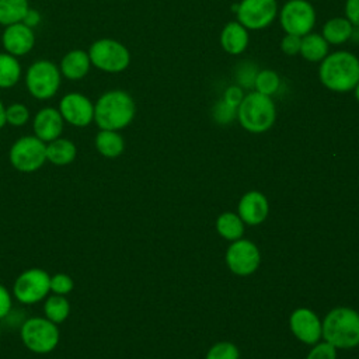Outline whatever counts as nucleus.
<instances>
[{
    "label": "nucleus",
    "mask_w": 359,
    "mask_h": 359,
    "mask_svg": "<svg viewBox=\"0 0 359 359\" xmlns=\"http://www.w3.org/2000/svg\"><path fill=\"white\" fill-rule=\"evenodd\" d=\"M293 334L307 344H314L321 335V325L317 316L307 309H297L290 317Z\"/></svg>",
    "instance_id": "obj_16"
},
{
    "label": "nucleus",
    "mask_w": 359,
    "mask_h": 359,
    "mask_svg": "<svg viewBox=\"0 0 359 359\" xmlns=\"http://www.w3.org/2000/svg\"><path fill=\"white\" fill-rule=\"evenodd\" d=\"M237 116L244 129L254 133L265 132L275 122V104L269 95L252 91L241 100Z\"/></svg>",
    "instance_id": "obj_3"
},
{
    "label": "nucleus",
    "mask_w": 359,
    "mask_h": 359,
    "mask_svg": "<svg viewBox=\"0 0 359 359\" xmlns=\"http://www.w3.org/2000/svg\"><path fill=\"white\" fill-rule=\"evenodd\" d=\"M90 56L88 52L81 49H74L67 52L60 62V72L69 80H80L90 70Z\"/></svg>",
    "instance_id": "obj_18"
},
{
    "label": "nucleus",
    "mask_w": 359,
    "mask_h": 359,
    "mask_svg": "<svg viewBox=\"0 0 359 359\" xmlns=\"http://www.w3.org/2000/svg\"><path fill=\"white\" fill-rule=\"evenodd\" d=\"M49 287H50V292H52L53 294L66 296V294H69V293L73 290L74 282H73V279H72L70 275L63 273V272H59V273L50 275Z\"/></svg>",
    "instance_id": "obj_29"
},
{
    "label": "nucleus",
    "mask_w": 359,
    "mask_h": 359,
    "mask_svg": "<svg viewBox=\"0 0 359 359\" xmlns=\"http://www.w3.org/2000/svg\"><path fill=\"white\" fill-rule=\"evenodd\" d=\"M59 112L67 123L84 128L94 121V104L83 94H66L59 104Z\"/></svg>",
    "instance_id": "obj_12"
},
{
    "label": "nucleus",
    "mask_w": 359,
    "mask_h": 359,
    "mask_svg": "<svg viewBox=\"0 0 359 359\" xmlns=\"http://www.w3.org/2000/svg\"><path fill=\"white\" fill-rule=\"evenodd\" d=\"M353 32V25L341 17L328 20L323 27V38L332 45H339L346 42Z\"/></svg>",
    "instance_id": "obj_22"
},
{
    "label": "nucleus",
    "mask_w": 359,
    "mask_h": 359,
    "mask_svg": "<svg viewBox=\"0 0 359 359\" xmlns=\"http://www.w3.org/2000/svg\"><path fill=\"white\" fill-rule=\"evenodd\" d=\"M20 337L27 349L34 353L45 355L52 352L60 339L57 324L46 317H29L20 328Z\"/></svg>",
    "instance_id": "obj_5"
},
{
    "label": "nucleus",
    "mask_w": 359,
    "mask_h": 359,
    "mask_svg": "<svg viewBox=\"0 0 359 359\" xmlns=\"http://www.w3.org/2000/svg\"><path fill=\"white\" fill-rule=\"evenodd\" d=\"M244 98V94H243V90L237 86H233V87H229L224 93V97H223V101H226L227 104L233 105V107H238L241 100Z\"/></svg>",
    "instance_id": "obj_38"
},
{
    "label": "nucleus",
    "mask_w": 359,
    "mask_h": 359,
    "mask_svg": "<svg viewBox=\"0 0 359 359\" xmlns=\"http://www.w3.org/2000/svg\"><path fill=\"white\" fill-rule=\"evenodd\" d=\"M237 114V108L227 104L226 101H219L213 109V116L220 123H227L234 119Z\"/></svg>",
    "instance_id": "obj_32"
},
{
    "label": "nucleus",
    "mask_w": 359,
    "mask_h": 359,
    "mask_svg": "<svg viewBox=\"0 0 359 359\" xmlns=\"http://www.w3.org/2000/svg\"><path fill=\"white\" fill-rule=\"evenodd\" d=\"M77 149L76 144L63 137H57L52 142L46 143V161L55 164V165H67L73 163L76 158Z\"/></svg>",
    "instance_id": "obj_20"
},
{
    "label": "nucleus",
    "mask_w": 359,
    "mask_h": 359,
    "mask_svg": "<svg viewBox=\"0 0 359 359\" xmlns=\"http://www.w3.org/2000/svg\"><path fill=\"white\" fill-rule=\"evenodd\" d=\"M43 314L55 324H62L70 314V303L66 296L50 294L45 299Z\"/></svg>",
    "instance_id": "obj_24"
},
{
    "label": "nucleus",
    "mask_w": 359,
    "mask_h": 359,
    "mask_svg": "<svg viewBox=\"0 0 359 359\" xmlns=\"http://www.w3.org/2000/svg\"><path fill=\"white\" fill-rule=\"evenodd\" d=\"M279 84H280L279 76L273 70H268V69L257 73L254 80L255 90L265 95H271L276 93L279 88Z\"/></svg>",
    "instance_id": "obj_28"
},
{
    "label": "nucleus",
    "mask_w": 359,
    "mask_h": 359,
    "mask_svg": "<svg viewBox=\"0 0 359 359\" xmlns=\"http://www.w3.org/2000/svg\"><path fill=\"white\" fill-rule=\"evenodd\" d=\"M39 21H41V14L36 10H34V8H28V11H27V14H25V17L22 18L21 22H24L25 25L34 28V27H36L39 24Z\"/></svg>",
    "instance_id": "obj_39"
},
{
    "label": "nucleus",
    "mask_w": 359,
    "mask_h": 359,
    "mask_svg": "<svg viewBox=\"0 0 359 359\" xmlns=\"http://www.w3.org/2000/svg\"><path fill=\"white\" fill-rule=\"evenodd\" d=\"M280 25L286 34L304 36L316 22V13L307 0H289L280 10Z\"/></svg>",
    "instance_id": "obj_10"
},
{
    "label": "nucleus",
    "mask_w": 359,
    "mask_h": 359,
    "mask_svg": "<svg viewBox=\"0 0 359 359\" xmlns=\"http://www.w3.org/2000/svg\"><path fill=\"white\" fill-rule=\"evenodd\" d=\"M321 331L332 346H355L359 344V314L351 309H335L325 317Z\"/></svg>",
    "instance_id": "obj_4"
},
{
    "label": "nucleus",
    "mask_w": 359,
    "mask_h": 359,
    "mask_svg": "<svg viewBox=\"0 0 359 359\" xmlns=\"http://www.w3.org/2000/svg\"><path fill=\"white\" fill-rule=\"evenodd\" d=\"M237 21L250 29L268 27L276 17L275 0H241L237 8Z\"/></svg>",
    "instance_id": "obj_11"
},
{
    "label": "nucleus",
    "mask_w": 359,
    "mask_h": 359,
    "mask_svg": "<svg viewBox=\"0 0 359 359\" xmlns=\"http://www.w3.org/2000/svg\"><path fill=\"white\" fill-rule=\"evenodd\" d=\"M226 261L229 268L237 275H250L259 264V254L257 247L247 241H236L227 250Z\"/></svg>",
    "instance_id": "obj_13"
},
{
    "label": "nucleus",
    "mask_w": 359,
    "mask_h": 359,
    "mask_svg": "<svg viewBox=\"0 0 359 359\" xmlns=\"http://www.w3.org/2000/svg\"><path fill=\"white\" fill-rule=\"evenodd\" d=\"M318 74L328 90L348 93L359 83V59L351 52H334L321 60Z\"/></svg>",
    "instance_id": "obj_1"
},
{
    "label": "nucleus",
    "mask_w": 359,
    "mask_h": 359,
    "mask_svg": "<svg viewBox=\"0 0 359 359\" xmlns=\"http://www.w3.org/2000/svg\"><path fill=\"white\" fill-rule=\"evenodd\" d=\"M6 123H7V122H6V108H4L3 102L0 101V129H1Z\"/></svg>",
    "instance_id": "obj_40"
},
{
    "label": "nucleus",
    "mask_w": 359,
    "mask_h": 359,
    "mask_svg": "<svg viewBox=\"0 0 359 359\" xmlns=\"http://www.w3.org/2000/svg\"><path fill=\"white\" fill-rule=\"evenodd\" d=\"M307 359H335V349L331 344H320L310 353Z\"/></svg>",
    "instance_id": "obj_34"
},
{
    "label": "nucleus",
    "mask_w": 359,
    "mask_h": 359,
    "mask_svg": "<svg viewBox=\"0 0 359 359\" xmlns=\"http://www.w3.org/2000/svg\"><path fill=\"white\" fill-rule=\"evenodd\" d=\"M29 119V111L22 104H11L6 108V122L13 126H22Z\"/></svg>",
    "instance_id": "obj_30"
},
{
    "label": "nucleus",
    "mask_w": 359,
    "mask_h": 359,
    "mask_svg": "<svg viewBox=\"0 0 359 359\" xmlns=\"http://www.w3.org/2000/svg\"><path fill=\"white\" fill-rule=\"evenodd\" d=\"M255 69L252 65H243V67L238 70L237 73V79H238V83L243 86V87H251L254 86V80H255Z\"/></svg>",
    "instance_id": "obj_35"
},
{
    "label": "nucleus",
    "mask_w": 359,
    "mask_h": 359,
    "mask_svg": "<svg viewBox=\"0 0 359 359\" xmlns=\"http://www.w3.org/2000/svg\"><path fill=\"white\" fill-rule=\"evenodd\" d=\"M28 8V0H0V24L7 27L21 22Z\"/></svg>",
    "instance_id": "obj_25"
},
{
    "label": "nucleus",
    "mask_w": 359,
    "mask_h": 359,
    "mask_svg": "<svg viewBox=\"0 0 359 359\" xmlns=\"http://www.w3.org/2000/svg\"><path fill=\"white\" fill-rule=\"evenodd\" d=\"M1 39L4 49L13 56H22L28 53L35 43V35L32 28L25 25L24 22L7 25Z\"/></svg>",
    "instance_id": "obj_14"
},
{
    "label": "nucleus",
    "mask_w": 359,
    "mask_h": 359,
    "mask_svg": "<svg viewBox=\"0 0 359 359\" xmlns=\"http://www.w3.org/2000/svg\"><path fill=\"white\" fill-rule=\"evenodd\" d=\"M135 112L133 98L122 90L107 91L94 104V121L105 130L123 129L132 122Z\"/></svg>",
    "instance_id": "obj_2"
},
{
    "label": "nucleus",
    "mask_w": 359,
    "mask_h": 359,
    "mask_svg": "<svg viewBox=\"0 0 359 359\" xmlns=\"http://www.w3.org/2000/svg\"><path fill=\"white\" fill-rule=\"evenodd\" d=\"M206 359H238V351L233 344L222 342L209 351Z\"/></svg>",
    "instance_id": "obj_31"
},
{
    "label": "nucleus",
    "mask_w": 359,
    "mask_h": 359,
    "mask_svg": "<svg viewBox=\"0 0 359 359\" xmlns=\"http://www.w3.org/2000/svg\"><path fill=\"white\" fill-rule=\"evenodd\" d=\"M11 165L20 172H34L46 161V143L35 135L17 139L8 153Z\"/></svg>",
    "instance_id": "obj_7"
},
{
    "label": "nucleus",
    "mask_w": 359,
    "mask_h": 359,
    "mask_svg": "<svg viewBox=\"0 0 359 359\" xmlns=\"http://www.w3.org/2000/svg\"><path fill=\"white\" fill-rule=\"evenodd\" d=\"M355 95H356V100L359 101V83H358L356 87H355Z\"/></svg>",
    "instance_id": "obj_41"
},
{
    "label": "nucleus",
    "mask_w": 359,
    "mask_h": 359,
    "mask_svg": "<svg viewBox=\"0 0 359 359\" xmlns=\"http://www.w3.org/2000/svg\"><path fill=\"white\" fill-rule=\"evenodd\" d=\"M95 149L101 156L107 158H115L122 154L125 143L118 130L101 129L95 136Z\"/></svg>",
    "instance_id": "obj_21"
},
{
    "label": "nucleus",
    "mask_w": 359,
    "mask_h": 359,
    "mask_svg": "<svg viewBox=\"0 0 359 359\" xmlns=\"http://www.w3.org/2000/svg\"><path fill=\"white\" fill-rule=\"evenodd\" d=\"M238 212L244 222L250 224L261 223L268 213V203L265 196L259 192H248L243 196L238 205Z\"/></svg>",
    "instance_id": "obj_17"
},
{
    "label": "nucleus",
    "mask_w": 359,
    "mask_h": 359,
    "mask_svg": "<svg viewBox=\"0 0 359 359\" xmlns=\"http://www.w3.org/2000/svg\"><path fill=\"white\" fill-rule=\"evenodd\" d=\"M91 65L107 73L123 72L130 62L129 50L115 39L102 38L95 41L88 50Z\"/></svg>",
    "instance_id": "obj_6"
},
{
    "label": "nucleus",
    "mask_w": 359,
    "mask_h": 359,
    "mask_svg": "<svg viewBox=\"0 0 359 359\" xmlns=\"http://www.w3.org/2000/svg\"><path fill=\"white\" fill-rule=\"evenodd\" d=\"M300 43H302V36L286 34L280 42V48H282L283 53L293 56L297 52H300Z\"/></svg>",
    "instance_id": "obj_33"
},
{
    "label": "nucleus",
    "mask_w": 359,
    "mask_h": 359,
    "mask_svg": "<svg viewBox=\"0 0 359 359\" xmlns=\"http://www.w3.org/2000/svg\"><path fill=\"white\" fill-rule=\"evenodd\" d=\"M50 275L41 268H29L21 272L13 285V296L22 304H34L48 297Z\"/></svg>",
    "instance_id": "obj_8"
},
{
    "label": "nucleus",
    "mask_w": 359,
    "mask_h": 359,
    "mask_svg": "<svg viewBox=\"0 0 359 359\" xmlns=\"http://www.w3.org/2000/svg\"><path fill=\"white\" fill-rule=\"evenodd\" d=\"M217 230L223 237L237 240L243 234V223L236 215L224 213L217 219Z\"/></svg>",
    "instance_id": "obj_27"
},
{
    "label": "nucleus",
    "mask_w": 359,
    "mask_h": 359,
    "mask_svg": "<svg viewBox=\"0 0 359 359\" xmlns=\"http://www.w3.org/2000/svg\"><path fill=\"white\" fill-rule=\"evenodd\" d=\"M63 118L59 109L46 107L38 111L34 118V133L38 139L48 143L60 137L63 130Z\"/></svg>",
    "instance_id": "obj_15"
},
{
    "label": "nucleus",
    "mask_w": 359,
    "mask_h": 359,
    "mask_svg": "<svg viewBox=\"0 0 359 359\" xmlns=\"http://www.w3.org/2000/svg\"><path fill=\"white\" fill-rule=\"evenodd\" d=\"M220 43L227 53L238 55L248 45V32L238 21H231L224 25L220 34Z\"/></svg>",
    "instance_id": "obj_19"
},
{
    "label": "nucleus",
    "mask_w": 359,
    "mask_h": 359,
    "mask_svg": "<svg viewBox=\"0 0 359 359\" xmlns=\"http://www.w3.org/2000/svg\"><path fill=\"white\" fill-rule=\"evenodd\" d=\"M300 53L310 62H320L328 55V42L320 34H307L302 36Z\"/></svg>",
    "instance_id": "obj_23"
},
{
    "label": "nucleus",
    "mask_w": 359,
    "mask_h": 359,
    "mask_svg": "<svg viewBox=\"0 0 359 359\" xmlns=\"http://www.w3.org/2000/svg\"><path fill=\"white\" fill-rule=\"evenodd\" d=\"M21 66L15 56L0 53V88H10L20 80Z\"/></svg>",
    "instance_id": "obj_26"
},
{
    "label": "nucleus",
    "mask_w": 359,
    "mask_h": 359,
    "mask_svg": "<svg viewBox=\"0 0 359 359\" xmlns=\"http://www.w3.org/2000/svg\"><path fill=\"white\" fill-rule=\"evenodd\" d=\"M29 94L38 100L53 97L60 86V72L49 60H38L32 63L25 76Z\"/></svg>",
    "instance_id": "obj_9"
},
{
    "label": "nucleus",
    "mask_w": 359,
    "mask_h": 359,
    "mask_svg": "<svg viewBox=\"0 0 359 359\" xmlns=\"http://www.w3.org/2000/svg\"><path fill=\"white\" fill-rule=\"evenodd\" d=\"M345 14L353 27H359V0H346Z\"/></svg>",
    "instance_id": "obj_37"
},
{
    "label": "nucleus",
    "mask_w": 359,
    "mask_h": 359,
    "mask_svg": "<svg viewBox=\"0 0 359 359\" xmlns=\"http://www.w3.org/2000/svg\"><path fill=\"white\" fill-rule=\"evenodd\" d=\"M13 307V299L8 289L0 283V320L7 317Z\"/></svg>",
    "instance_id": "obj_36"
}]
</instances>
